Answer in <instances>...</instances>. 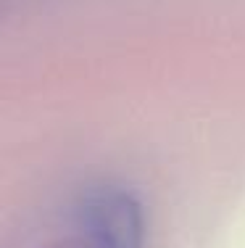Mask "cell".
Segmentation results:
<instances>
[{"label":"cell","instance_id":"obj_1","mask_svg":"<svg viewBox=\"0 0 245 248\" xmlns=\"http://www.w3.org/2000/svg\"><path fill=\"white\" fill-rule=\"evenodd\" d=\"M87 248H143L145 222L135 196L121 187H95L79 209Z\"/></svg>","mask_w":245,"mask_h":248}]
</instances>
